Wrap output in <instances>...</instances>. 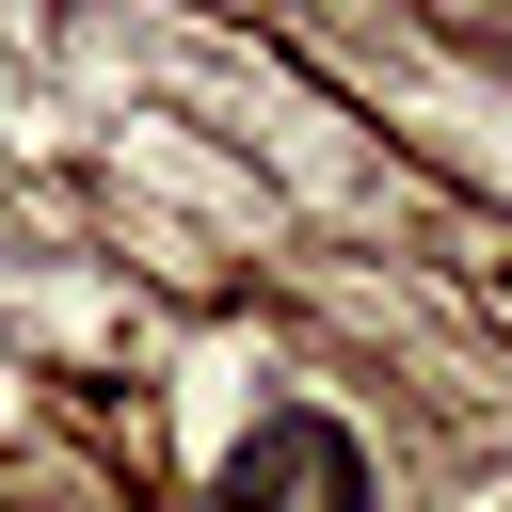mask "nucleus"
Here are the masks:
<instances>
[{"label": "nucleus", "mask_w": 512, "mask_h": 512, "mask_svg": "<svg viewBox=\"0 0 512 512\" xmlns=\"http://www.w3.org/2000/svg\"><path fill=\"white\" fill-rule=\"evenodd\" d=\"M208 512H368V448L336 432V416H304V400H272L240 448H224V480H208Z\"/></svg>", "instance_id": "obj_1"}]
</instances>
